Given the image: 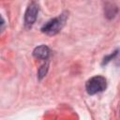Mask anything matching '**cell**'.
Masks as SVG:
<instances>
[{
  "instance_id": "obj_1",
  "label": "cell",
  "mask_w": 120,
  "mask_h": 120,
  "mask_svg": "<svg viewBox=\"0 0 120 120\" xmlns=\"http://www.w3.org/2000/svg\"><path fill=\"white\" fill-rule=\"evenodd\" d=\"M67 19H68V13L63 12L59 16L52 18L47 22H45V24L42 25L40 30L42 33L48 36H54L61 31V29L63 28V26L67 22Z\"/></svg>"
},
{
  "instance_id": "obj_2",
  "label": "cell",
  "mask_w": 120,
  "mask_h": 120,
  "mask_svg": "<svg viewBox=\"0 0 120 120\" xmlns=\"http://www.w3.org/2000/svg\"><path fill=\"white\" fill-rule=\"evenodd\" d=\"M106 88H107V80L100 75L94 76L85 82V90L87 94L90 96L103 92Z\"/></svg>"
},
{
  "instance_id": "obj_3",
  "label": "cell",
  "mask_w": 120,
  "mask_h": 120,
  "mask_svg": "<svg viewBox=\"0 0 120 120\" xmlns=\"http://www.w3.org/2000/svg\"><path fill=\"white\" fill-rule=\"evenodd\" d=\"M38 10H39V8L37 2L32 1L31 3H29L24 12V16H23V22L26 28H31L33 24L36 22L38 19Z\"/></svg>"
},
{
  "instance_id": "obj_4",
  "label": "cell",
  "mask_w": 120,
  "mask_h": 120,
  "mask_svg": "<svg viewBox=\"0 0 120 120\" xmlns=\"http://www.w3.org/2000/svg\"><path fill=\"white\" fill-rule=\"evenodd\" d=\"M51 55V50L47 45H39L36 47L33 51V56L37 59L48 61Z\"/></svg>"
},
{
  "instance_id": "obj_5",
  "label": "cell",
  "mask_w": 120,
  "mask_h": 120,
  "mask_svg": "<svg viewBox=\"0 0 120 120\" xmlns=\"http://www.w3.org/2000/svg\"><path fill=\"white\" fill-rule=\"evenodd\" d=\"M118 12V8L112 4V3H107L105 5V8H104V14H105V17L109 20L112 19L115 17V15L117 14Z\"/></svg>"
},
{
  "instance_id": "obj_6",
  "label": "cell",
  "mask_w": 120,
  "mask_h": 120,
  "mask_svg": "<svg viewBox=\"0 0 120 120\" xmlns=\"http://www.w3.org/2000/svg\"><path fill=\"white\" fill-rule=\"evenodd\" d=\"M119 52H120V50H119V49H116L115 51H113V52H111L110 54L106 55V56L103 58L102 62H101V66H106L110 61H112V60H113V59H115V58H116V56L119 54Z\"/></svg>"
},
{
  "instance_id": "obj_7",
  "label": "cell",
  "mask_w": 120,
  "mask_h": 120,
  "mask_svg": "<svg viewBox=\"0 0 120 120\" xmlns=\"http://www.w3.org/2000/svg\"><path fill=\"white\" fill-rule=\"evenodd\" d=\"M48 70H49V63H48V61H46V63H44L43 65H41L40 68H38V79L39 80H42L46 76Z\"/></svg>"
}]
</instances>
